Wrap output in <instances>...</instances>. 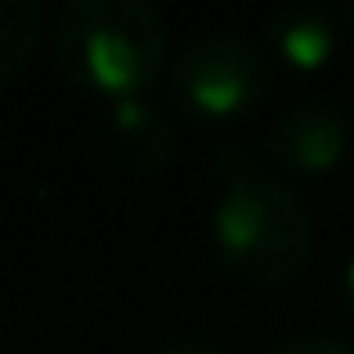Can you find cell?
I'll list each match as a JSON object with an SVG mask.
<instances>
[{
    "label": "cell",
    "instance_id": "cell-2",
    "mask_svg": "<svg viewBox=\"0 0 354 354\" xmlns=\"http://www.w3.org/2000/svg\"><path fill=\"white\" fill-rule=\"evenodd\" d=\"M54 54L77 86L135 99L166 63V23L148 0H68L54 18Z\"/></svg>",
    "mask_w": 354,
    "mask_h": 354
},
{
    "label": "cell",
    "instance_id": "cell-10",
    "mask_svg": "<svg viewBox=\"0 0 354 354\" xmlns=\"http://www.w3.org/2000/svg\"><path fill=\"white\" fill-rule=\"evenodd\" d=\"M346 305L354 310V256H350V265H346Z\"/></svg>",
    "mask_w": 354,
    "mask_h": 354
},
{
    "label": "cell",
    "instance_id": "cell-1",
    "mask_svg": "<svg viewBox=\"0 0 354 354\" xmlns=\"http://www.w3.org/2000/svg\"><path fill=\"white\" fill-rule=\"evenodd\" d=\"M216 175L220 193L211 207V238L220 260L251 283L292 278L314 247V220L296 189L256 166L242 148H225L216 157Z\"/></svg>",
    "mask_w": 354,
    "mask_h": 354
},
{
    "label": "cell",
    "instance_id": "cell-8",
    "mask_svg": "<svg viewBox=\"0 0 354 354\" xmlns=\"http://www.w3.org/2000/svg\"><path fill=\"white\" fill-rule=\"evenodd\" d=\"M269 354H354L350 341L341 337H323V332H305V337H292L283 346H274Z\"/></svg>",
    "mask_w": 354,
    "mask_h": 354
},
{
    "label": "cell",
    "instance_id": "cell-7",
    "mask_svg": "<svg viewBox=\"0 0 354 354\" xmlns=\"http://www.w3.org/2000/svg\"><path fill=\"white\" fill-rule=\"evenodd\" d=\"M41 0H0V81L18 77L41 41Z\"/></svg>",
    "mask_w": 354,
    "mask_h": 354
},
{
    "label": "cell",
    "instance_id": "cell-4",
    "mask_svg": "<svg viewBox=\"0 0 354 354\" xmlns=\"http://www.w3.org/2000/svg\"><path fill=\"white\" fill-rule=\"evenodd\" d=\"M346 144H350L346 117H341L337 104H323V99H305V104L287 108L283 117H274V126L265 135L269 157L283 162L287 171H301V175L337 166Z\"/></svg>",
    "mask_w": 354,
    "mask_h": 354
},
{
    "label": "cell",
    "instance_id": "cell-9",
    "mask_svg": "<svg viewBox=\"0 0 354 354\" xmlns=\"http://www.w3.org/2000/svg\"><path fill=\"white\" fill-rule=\"evenodd\" d=\"M157 354H225L220 346H211V341H171V346H162Z\"/></svg>",
    "mask_w": 354,
    "mask_h": 354
},
{
    "label": "cell",
    "instance_id": "cell-6",
    "mask_svg": "<svg viewBox=\"0 0 354 354\" xmlns=\"http://www.w3.org/2000/svg\"><path fill=\"white\" fill-rule=\"evenodd\" d=\"M269 45L283 54L292 68L314 72L337 50V23L319 5H283L269 18Z\"/></svg>",
    "mask_w": 354,
    "mask_h": 354
},
{
    "label": "cell",
    "instance_id": "cell-3",
    "mask_svg": "<svg viewBox=\"0 0 354 354\" xmlns=\"http://www.w3.org/2000/svg\"><path fill=\"white\" fill-rule=\"evenodd\" d=\"M171 99L193 117H234L251 108L269 86V63L260 45L234 32L193 36L171 63Z\"/></svg>",
    "mask_w": 354,
    "mask_h": 354
},
{
    "label": "cell",
    "instance_id": "cell-5",
    "mask_svg": "<svg viewBox=\"0 0 354 354\" xmlns=\"http://www.w3.org/2000/svg\"><path fill=\"white\" fill-rule=\"evenodd\" d=\"M108 139H113V153L130 171H157L175 153L171 121L157 108H148L144 99H117L113 113H108Z\"/></svg>",
    "mask_w": 354,
    "mask_h": 354
}]
</instances>
